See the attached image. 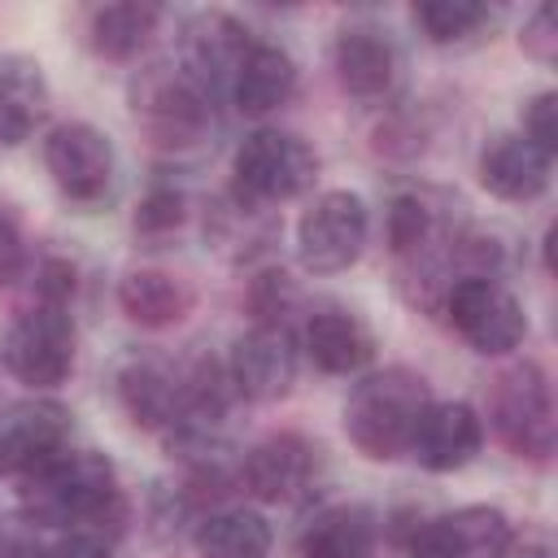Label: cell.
Segmentation results:
<instances>
[{"mask_svg":"<svg viewBox=\"0 0 558 558\" xmlns=\"http://www.w3.org/2000/svg\"><path fill=\"white\" fill-rule=\"evenodd\" d=\"M4 366L31 388H57L74 366V318L61 301H39L35 310L17 314L0 344Z\"/></svg>","mask_w":558,"mask_h":558,"instance_id":"52a82bcc","label":"cell"},{"mask_svg":"<svg viewBox=\"0 0 558 558\" xmlns=\"http://www.w3.org/2000/svg\"><path fill=\"white\" fill-rule=\"evenodd\" d=\"M183 392H187V371L170 366L157 353H135L118 371V401L131 414L135 427L148 432H170L183 418Z\"/></svg>","mask_w":558,"mask_h":558,"instance_id":"7c38bea8","label":"cell"},{"mask_svg":"<svg viewBox=\"0 0 558 558\" xmlns=\"http://www.w3.org/2000/svg\"><path fill=\"white\" fill-rule=\"evenodd\" d=\"M427 379L410 366H384L362 375L344 397V436L375 462L410 453L418 414L427 410Z\"/></svg>","mask_w":558,"mask_h":558,"instance_id":"7a4b0ae2","label":"cell"},{"mask_svg":"<svg viewBox=\"0 0 558 558\" xmlns=\"http://www.w3.org/2000/svg\"><path fill=\"white\" fill-rule=\"evenodd\" d=\"M445 310L458 336L484 357H501L527 336L523 301L493 275H458L445 288Z\"/></svg>","mask_w":558,"mask_h":558,"instance_id":"5b68a950","label":"cell"},{"mask_svg":"<svg viewBox=\"0 0 558 558\" xmlns=\"http://www.w3.org/2000/svg\"><path fill=\"white\" fill-rule=\"evenodd\" d=\"M227 379L248 401H279L296 379V340L283 323H257L231 344Z\"/></svg>","mask_w":558,"mask_h":558,"instance_id":"8fae6325","label":"cell"},{"mask_svg":"<svg viewBox=\"0 0 558 558\" xmlns=\"http://www.w3.org/2000/svg\"><path fill=\"white\" fill-rule=\"evenodd\" d=\"M70 410L52 397H26L0 410V475H35L70 449Z\"/></svg>","mask_w":558,"mask_h":558,"instance_id":"9c48e42d","label":"cell"},{"mask_svg":"<svg viewBox=\"0 0 558 558\" xmlns=\"http://www.w3.org/2000/svg\"><path fill=\"white\" fill-rule=\"evenodd\" d=\"M296 92V65L279 44H248L235 74H231V100L244 113H270L288 105Z\"/></svg>","mask_w":558,"mask_h":558,"instance_id":"ffe728a7","label":"cell"},{"mask_svg":"<svg viewBox=\"0 0 558 558\" xmlns=\"http://www.w3.org/2000/svg\"><path fill=\"white\" fill-rule=\"evenodd\" d=\"M314 170H318V157L301 135L262 126V131L244 135V144L235 148V161H231L235 201L248 209L292 201L314 183Z\"/></svg>","mask_w":558,"mask_h":558,"instance_id":"3957f363","label":"cell"},{"mask_svg":"<svg viewBox=\"0 0 558 558\" xmlns=\"http://www.w3.org/2000/svg\"><path fill=\"white\" fill-rule=\"evenodd\" d=\"M514 527L497 506H458L410 536V558H510Z\"/></svg>","mask_w":558,"mask_h":558,"instance_id":"30bf717a","label":"cell"},{"mask_svg":"<svg viewBox=\"0 0 558 558\" xmlns=\"http://www.w3.org/2000/svg\"><path fill=\"white\" fill-rule=\"evenodd\" d=\"M48 113V78L22 52L0 57V148L22 144Z\"/></svg>","mask_w":558,"mask_h":558,"instance_id":"44dd1931","label":"cell"},{"mask_svg":"<svg viewBox=\"0 0 558 558\" xmlns=\"http://www.w3.org/2000/svg\"><path fill=\"white\" fill-rule=\"evenodd\" d=\"M314 466H318V449L296 432H279V436H266L262 445H253L244 453L240 480L257 501L279 506V501H296L310 488Z\"/></svg>","mask_w":558,"mask_h":558,"instance_id":"9a60e30c","label":"cell"},{"mask_svg":"<svg viewBox=\"0 0 558 558\" xmlns=\"http://www.w3.org/2000/svg\"><path fill=\"white\" fill-rule=\"evenodd\" d=\"M153 131L157 144L166 148H179V144H196L209 126V92L179 70L170 74H157L144 83V96L135 105Z\"/></svg>","mask_w":558,"mask_h":558,"instance_id":"5bb4252c","label":"cell"},{"mask_svg":"<svg viewBox=\"0 0 558 558\" xmlns=\"http://www.w3.org/2000/svg\"><path fill=\"white\" fill-rule=\"evenodd\" d=\"M375 514L366 506H327L301 532V558H375Z\"/></svg>","mask_w":558,"mask_h":558,"instance_id":"7402d4cb","label":"cell"},{"mask_svg":"<svg viewBox=\"0 0 558 558\" xmlns=\"http://www.w3.org/2000/svg\"><path fill=\"white\" fill-rule=\"evenodd\" d=\"M388 240H392V253L401 257H418L427 244L440 240V222H436V209L418 196V192H401L388 209Z\"/></svg>","mask_w":558,"mask_h":558,"instance_id":"4316f807","label":"cell"},{"mask_svg":"<svg viewBox=\"0 0 558 558\" xmlns=\"http://www.w3.org/2000/svg\"><path fill=\"white\" fill-rule=\"evenodd\" d=\"M192 288L170 275V270H131L122 283H118V305L131 323L140 327H174L179 318L192 314Z\"/></svg>","mask_w":558,"mask_h":558,"instance_id":"603a6c76","label":"cell"},{"mask_svg":"<svg viewBox=\"0 0 558 558\" xmlns=\"http://www.w3.org/2000/svg\"><path fill=\"white\" fill-rule=\"evenodd\" d=\"M183 192L179 187H153L144 201H140V214H135V227L157 235V231H174L183 222Z\"/></svg>","mask_w":558,"mask_h":558,"instance_id":"83f0119b","label":"cell"},{"mask_svg":"<svg viewBox=\"0 0 558 558\" xmlns=\"http://www.w3.org/2000/svg\"><path fill=\"white\" fill-rule=\"evenodd\" d=\"M22 514L57 532H105L122 523L118 471L96 449H65L22 480Z\"/></svg>","mask_w":558,"mask_h":558,"instance_id":"6da1fadb","label":"cell"},{"mask_svg":"<svg viewBox=\"0 0 558 558\" xmlns=\"http://www.w3.org/2000/svg\"><path fill=\"white\" fill-rule=\"evenodd\" d=\"M331 65L349 96L375 100V96L392 92V83L401 74V52H397L392 35L379 26H344L331 44Z\"/></svg>","mask_w":558,"mask_h":558,"instance_id":"2e32d148","label":"cell"},{"mask_svg":"<svg viewBox=\"0 0 558 558\" xmlns=\"http://www.w3.org/2000/svg\"><path fill=\"white\" fill-rule=\"evenodd\" d=\"M554 113H558V96L554 92H541L527 109H523V140L527 144H536L541 153H549L554 157V148H558V122H554Z\"/></svg>","mask_w":558,"mask_h":558,"instance_id":"f1b7e54d","label":"cell"},{"mask_svg":"<svg viewBox=\"0 0 558 558\" xmlns=\"http://www.w3.org/2000/svg\"><path fill=\"white\" fill-rule=\"evenodd\" d=\"M248 31L227 17V13H201L192 26H187V44H183V74L196 78L209 96L218 87H231V74L248 48Z\"/></svg>","mask_w":558,"mask_h":558,"instance_id":"e0dca14e","label":"cell"},{"mask_svg":"<svg viewBox=\"0 0 558 558\" xmlns=\"http://www.w3.org/2000/svg\"><path fill=\"white\" fill-rule=\"evenodd\" d=\"M22 231H17V218L9 214V205H0V283H9L17 270H22Z\"/></svg>","mask_w":558,"mask_h":558,"instance_id":"1f68e13d","label":"cell"},{"mask_svg":"<svg viewBox=\"0 0 558 558\" xmlns=\"http://www.w3.org/2000/svg\"><path fill=\"white\" fill-rule=\"evenodd\" d=\"M371 214L357 192L331 187L310 201V209L296 222V257L310 275H340L349 270L366 248Z\"/></svg>","mask_w":558,"mask_h":558,"instance_id":"8992f818","label":"cell"},{"mask_svg":"<svg viewBox=\"0 0 558 558\" xmlns=\"http://www.w3.org/2000/svg\"><path fill=\"white\" fill-rule=\"evenodd\" d=\"M414 22L432 44H466L493 26V9L480 0H423L414 4Z\"/></svg>","mask_w":558,"mask_h":558,"instance_id":"484cf974","label":"cell"},{"mask_svg":"<svg viewBox=\"0 0 558 558\" xmlns=\"http://www.w3.org/2000/svg\"><path fill=\"white\" fill-rule=\"evenodd\" d=\"M157 22H161V9H157V4L126 0V4H105V9H96L87 35H92V48H96L100 57L126 61V57H135V52L148 44V35L157 31Z\"/></svg>","mask_w":558,"mask_h":558,"instance_id":"d4e9b609","label":"cell"},{"mask_svg":"<svg viewBox=\"0 0 558 558\" xmlns=\"http://www.w3.org/2000/svg\"><path fill=\"white\" fill-rule=\"evenodd\" d=\"M519 558H545V549H541V545H536V549H523V554H519Z\"/></svg>","mask_w":558,"mask_h":558,"instance_id":"d6a6232c","label":"cell"},{"mask_svg":"<svg viewBox=\"0 0 558 558\" xmlns=\"http://www.w3.org/2000/svg\"><path fill=\"white\" fill-rule=\"evenodd\" d=\"M44 166H48L52 183L78 205L105 201L113 192V179H118V153H113L109 135L92 122L52 126L44 140Z\"/></svg>","mask_w":558,"mask_h":558,"instance_id":"ba28073f","label":"cell"},{"mask_svg":"<svg viewBox=\"0 0 558 558\" xmlns=\"http://www.w3.org/2000/svg\"><path fill=\"white\" fill-rule=\"evenodd\" d=\"M554 157L514 135H493L480 153V183L501 201H536L549 187Z\"/></svg>","mask_w":558,"mask_h":558,"instance_id":"d6986e66","label":"cell"},{"mask_svg":"<svg viewBox=\"0 0 558 558\" xmlns=\"http://www.w3.org/2000/svg\"><path fill=\"white\" fill-rule=\"evenodd\" d=\"M301 349L327 375H357L375 357V336H371V327L357 314L327 305V310L305 318Z\"/></svg>","mask_w":558,"mask_h":558,"instance_id":"ac0fdd59","label":"cell"},{"mask_svg":"<svg viewBox=\"0 0 558 558\" xmlns=\"http://www.w3.org/2000/svg\"><path fill=\"white\" fill-rule=\"evenodd\" d=\"M519 44H523V52H532L536 61H554V52H558V31H554V9H549V4H541V9L523 22Z\"/></svg>","mask_w":558,"mask_h":558,"instance_id":"4dcf8cb0","label":"cell"},{"mask_svg":"<svg viewBox=\"0 0 558 558\" xmlns=\"http://www.w3.org/2000/svg\"><path fill=\"white\" fill-rule=\"evenodd\" d=\"M484 449V418L475 414V405L466 401H427V410L418 414L410 453L418 466L445 475V471H462L466 462H475V453Z\"/></svg>","mask_w":558,"mask_h":558,"instance_id":"4fadbf2b","label":"cell"},{"mask_svg":"<svg viewBox=\"0 0 558 558\" xmlns=\"http://www.w3.org/2000/svg\"><path fill=\"white\" fill-rule=\"evenodd\" d=\"M196 558H270V523L257 510H209L196 523Z\"/></svg>","mask_w":558,"mask_h":558,"instance_id":"cb8c5ba5","label":"cell"},{"mask_svg":"<svg viewBox=\"0 0 558 558\" xmlns=\"http://www.w3.org/2000/svg\"><path fill=\"white\" fill-rule=\"evenodd\" d=\"M488 418H493V432L501 436V445L510 453L545 462L554 453V432H558L549 375L536 362H514L510 371H501L493 379Z\"/></svg>","mask_w":558,"mask_h":558,"instance_id":"277c9868","label":"cell"},{"mask_svg":"<svg viewBox=\"0 0 558 558\" xmlns=\"http://www.w3.org/2000/svg\"><path fill=\"white\" fill-rule=\"evenodd\" d=\"M39 558H113V536L105 532H57Z\"/></svg>","mask_w":558,"mask_h":558,"instance_id":"f546056e","label":"cell"}]
</instances>
